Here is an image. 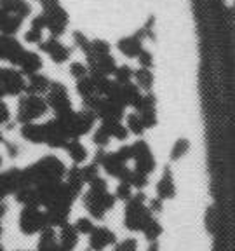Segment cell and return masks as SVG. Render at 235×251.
Instances as JSON below:
<instances>
[{
  "instance_id": "2",
  "label": "cell",
  "mask_w": 235,
  "mask_h": 251,
  "mask_svg": "<svg viewBox=\"0 0 235 251\" xmlns=\"http://www.w3.org/2000/svg\"><path fill=\"white\" fill-rule=\"evenodd\" d=\"M146 196L143 192H138L127 201L124 209V227L131 232H143V228L150 224L153 218V213L146 206Z\"/></svg>"
},
{
  "instance_id": "17",
  "label": "cell",
  "mask_w": 235,
  "mask_h": 251,
  "mask_svg": "<svg viewBox=\"0 0 235 251\" xmlns=\"http://www.w3.org/2000/svg\"><path fill=\"white\" fill-rule=\"evenodd\" d=\"M42 67H44V61L39 56V52L26 51L18 68H20L26 77H30V75H33V74H39V72L42 70Z\"/></svg>"
},
{
  "instance_id": "14",
  "label": "cell",
  "mask_w": 235,
  "mask_h": 251,
  "mask_svg": "<svg viewBox=\"0 0 235 251\" xmlns=\"http://www.w3.org/2000/svg\"><path fill=\"white\" fill-rule=\"evenodd\" d=\"M174 196H176V187H174L172 171L169 168H165L161 180L157 183V197L162 201H167V199H174Z\"/></svg>"
},
{
  "instance_id": "33",
  "label": "cell",
  "mask_w": 235,
  "mask_h": 251,
  "mask_svg": "<svg viewBox=\"0 0 235 251\" xmlns=\"http://www.w3.org/2000/svg\"><path fill=\"white\" fill-rule=\"evenodd\" d=\"M44 40V31L37 30V28H30V30L24 33V42L28 44H40Z\"/></svg>"
},
{
  "instance_id": "11",
  "label": "cell",
  "mask_w": 235,
  "mask_h": 251,
  "mask_svg": "<svg viewBox=\"0 0 235 251\" xmlns=\"http://www.w3.org/2000/svg\"><path fill=\"white\" fill-rule=\"evenodd\" d=\"M117 244V235L114 230H110L108 227H96L93 234L89 235V246L87 251H103L108 246Z\"/></svg>"
},
{
  "instance_id": "8",
  "label": "cell",
  "mask_w": 235,
  "mask_h": 251,
  "mask_svg": "<svg viewBox=\"0 0 235 251\" xmlns=\"http://www.w3.org/2000/svg\"><path fill=\"white\" fill-rule=\"evenodd\" d=\"M24 49L20 44V40L16 39L14 35H5V33H0V59L9 61L12 67H20L21 59H23Z\"/></svg>"
},
{
  "instance_id": "29",
  "label": "cell",
  "mask_w": 235,
  "mask_h": 251,
  "mask_svg": "<svg viewBox=\"0 0 235 251\" xmlns=\"http://www.w3.org/2000/svg\"><path fill=\"white\" fill-rule=\"evenodd\" d=\"M70 75L75 78V80H80V78H84V77L89 75V67L84 65V63H80V61H73L70 65Z\"/></svg>"
},
{
  "instance_id": "25",
  "label": "cell",
  "mask_w": 235,
  "mask_h": 251,
  "mask_svg": "<svg viewBox=\"0 0 235 251\" xmlns=\"http://www.w3.org/2000/svg\"><path fill=\"white\" fill-rule=\"evenodd\" d=\"M114 78H115V82H118V84H129V82H133V78H134V70L129 65H120V67L117 68V72L114 74Z\"/></svg>"
},
{
  "instance_id": "30",
  "label": "cell",
  "mask_w": 235,
  "mask_h": 251,
  "mask_svg": "<svg viewBox=\"0 0 235 251\" xmlns=\"http://www.w3.org/2000/svg\"><path fill=\"white\" fill-rule=\"evenodd\" d=\"M73 225H75V228L78 230V234H82V235H91L94 228H96V225L93 224V220L84 218V216H82V218H78Z\"/></svg>"
},
{
  "instance_id": "24",
  "label": "cell",
  "mask_w": 235,
  "mask_h": 251,
  "mask_svg": "<svg viewBox=\"0 0 235 251\" xmlns=\"http://www.w3.org/2000/svg\"><path fill=\"white\" fill-rule=\"evenodd\" d=\"M161 234H162V225L159 224V220L153 216V218L150 220V224L143 228V235H145L150 243H153V241H157L161 237Z\"/></svg>"
},
{
  "instance_id": "16",
  "label": "cell",
  "mask_w": 235,
  "mask_h": 251,
  "mask_svg": "<svg viewBox=\"0 0 235 251\" xmlns=\"http://www.w3.org/2000/svg\"><path fill=\"white\" fill-rule=\"evenodd\" d=\"M78 230L75 228V225L67 224L65 227L59 228V234H58V241H59V246L63 248L65 251H73L78 244Z\"/></svg>"
},
{
  "instance_id": "7",
  "label": "cell",
  "mask_w": 235,
  "mask_h": 251,
  "mask_svg": "<svg viewBox=\"0 0 235 251\" xmlns=\"http://www.w3.org/2000/svg\"><path fill=\"white\" fill-rule=\"evenodd\" d=\"M26 75L16 67H0V87L5 96H20L26 93Z\"/></svg>"
},
{
  "instance_id": "27",
  "label": "cell",
  "mask_w": 235,
  "mask_h": 251,
  "mask_svg": "<svg viewBox=\"0 0 235 251\" xmlns=\"http://www.w3.org/2000/svg\"><path fill=\"white\" fill-rule=\"evenodd\" d=\"M93 141H94V145L98 147V149H106V147H108V143L112 141V136H110V133L105 129V127H103V126H99L98 129L94 131Z\"/></svg>"
},
{
  "instance_id": "47",
  "label": "cell",
  "mask_w": 235,
  "mask_h": 251,
  "mask_svg": "<svg viewBox=\"0 0 235 251\" xmlns=\"http://www.w3.org/2000/svg\"><path fill=\"white\" fill-rule=\"evenodd\" d=\"M114 251H118V250H117V248H114Z\"/></svg>"
},
{
  "instance_id": "18",
  "label": "cell",
  "mask_w": 235,
  "mask_h": 251,
  "mask_svg": "<svg viewBox=\"0 0 235 251\" xmlns=\"http://www.w3.org/2000/svg\"><path fill=\"white\" fill-rule=\"evenodd\" d=\"M65 152L68 153V157H70L71 161H73V164L80 166L82 162L87 161V157H89V152H87V149L82 145V141L80 140H70L67 143V147H65Z\"/></svg>"
},
{
  "instance_id": "46",
  "label": "cell",
  "mask_w": 235,
  "mask_h": 251,
  "mask_svg": "<svg viewBox=\"0 0 235 251\" xmlns=\"http://www.w3.org/2000/svg\"><path fill=\"white\" fill-rule=\"evenodd\" d=\"M58 251H65V250H63V248H59V250Z\"/></svg>"
},
{
  "instance_id": "41",
  "label": "cell",
  "mask_w": 235,
  "mask_h": 251,
  "mask_svg": "<svg viewBox=\"0 0 235 251\" xmlns=\"http://www.w3.org/2000/svg\"><path fill=\"white\" fill-rule=\"evenodd\" d=\"M148 251H161V248H159V243H157V241H153V243H150Z\"/></svg>"
},
{
  "instance_id": "38",
  "label": "cell",
  "mask_w": 235,
  "mask_h": 251,
  "mask_svg": "<svg viewBox=\"0 0 235 251\" xmlns=\"http://www.w3.org/2000/svg\"><path fill=\"white\" fill-rule=\"evenodd\" d=\"M216 222H218V216H216L214 208H208V213H206V225H208V230L209 232H214L216 227Z\"/></svg>"
},
{
  "instance_id": "26",
  "label": "cell",
  "mask_w": 235,
  "mask_h": 251,
  "mask_svg": "<svg viewBox=\"0 0 235 251\" xmlns=\"http://www.w3.org/2000/svg\"><path fill=\"white\" fill-rule=\"evenodd\" d=\"M71 39H73V44L75 47H78L80 51L84 52V54H89L91 52V47H93V40H89L86 35H84L82 31H73V35H71Z\"/></svg>"
},
{
  "instance_id": "10",
  "label": "cell",
  "mask_w": 235,
  "mask_h": 251,
  "mask_svg": "<svg viewBox=\"0 0 235 251\" xmlns=\"http://www.w3.org/2000/svg\"><path fill=\"white\" fill-rule=\"evenodd\" d=\"M40 51L46 52L51 61H54L56 65H61V63L68 61L71 56V47L65 46L58 37H49V39H44L39 44Z\"/></svg>"
},
{
  "instance_id": "19",
  "label": "cell",
  "mask_w": 235,
  "mask_h": 251,
  "mask_svg": "<svg viewBox=\"0 0 235 251\" xmlns=\"http://www.w3.org/2000/svg\"><path fill=\"white\" fill-rule=\"evenodd\" d=\"M23 18H20V16L16 14H9V12L4 11V14H2V18H0V33H5V35H14V33H18L21 28V25H23Z\"/></svg>"
},
{
  "instance_id": "22",
  "label": "cell",
  "mask_w": 235,
  "mask_h": 251,
  "mask_svg": "<svg viewBox=\"0 0 235 251\" xmlns=\"http://www.w3.org/2000/svg\"><path fill=\"white\" fill-rule=\"evenodd\" d=\"M125 126H127L129 133L136 134V136H141L146 131L145 122H143V119H141V115L138 112H131V114L125 115Z\"/></svg>"
},
{
  "instance_id": "43",
  "label": "cell",
  "mask_w": 235,
  "mask_h": 251,
  "mask_svg": "<svg viewBox=\"0 0 235 251\" xmlns=\"http://www.w3.org/2000/svg\"><path fill=\"white\" fill-rule=\"evenodd\" d=\"M4 140H5V138H4V134H2V129H0V143H2Z\"/></svg>"
},
{
  "instance_id": "21",
  "label": "cell",
  "mask_w": 235,
  "mask_h": 251,
  "mask_svg": "<svg viewBox=\"0 0 235 251\" xmlns=\"http://www.w3.org/2000/svg\"><path fill=\"white\" fill-rule=\"evenodd\" d=\"M101 126L108 131L110 136L118 141L127 140L129 136V129H127V126L122 124V121H101Z\"/></svg>"
},
{
  "instance_id": "37",
  "label": "cell",
  "mask_w": 235,
  "mask_h": 251,
  "mask_svg": "<svg viewBox=\"0 0 235 251\" xmlns=\"http://www.w3.org/2000/svg\"><path fill=\"white\" fill-rule=\"evenodd\" d=\"M9 122H11V110L4 100H0V126H5Z\"/></svg>"
},
{
  "instance_id": "28",
  "label": "cell",
  "mask_w": 235,
  "mask_h": 251,
  "mask_svg": "<svg viewBox=\"0 0 235 251\" xmlns=\"http://www.w3.org/2000/svg\"><path fill=\"white\" fill-rule=\"evenodd\" d=\"M133 188H134L133 185L127 183V181H120V183L117 185V188H115V197H117V201H124V202L131 201V197L134 196Z\"/></svg>"
},
{
  "instance_id": "32",
  "label": "cell",
  "mask_w": 235,
  "mask_h": 251,
  "mask_svg": "<svg viewBox=\"0 0 235 251\" xmlns=\"http://www.w3.org/2000/svg\"><path fill=\"white\" fill-rule=\"evenodd\" d=\"M131 185H133L136 190H141V188H145L148 185V175L145 173H140L136 169H133V176H131Z\"/></svg>"
},
{
  "instance_id": "42",
  "label": "cell",
  "mask_w": 235,
  "mask_h": 251,
  "mask_svg": "<svg viewBox=\"0 0 235 251\" xmlns=\"http://www.w3.org/2000/svg\"><path fill=\"white\" fill-rule=\"evenodd\" d=\"M2 166H4V157L0 155V169H2Z\"/></svg>"
},
{
  "instance_id": "34",
  "label": "cell",
  "mask_w": 235,
  "mask_h": 251,
  "mask_svg": "<svg viewBox=\"0 0 235 251\" xmlns=\"http://www.w3.org/2000/svg\"><path fill=\"white\" fill-rule=\"evenodd\" d=\"M2 145H4V149H5V153H7V157L9 159H16V157L20 155V145L18 143H14V141H11V140H4L2 141Z\"/></svg>"
},
{
  "instance_id": "9",
  "label": "cell",
  "mask_w": 235,
  "mask_h": 251,
  "mask_svg": "<svg viewBox=\"0 0 235 251\" xmlns=\"http://www.w3.org/2000/svg\"><path fill=\"white\" fill-rule=\"evenodd\" d=\"M134 147V169L140 173H145V175H152L155 171V157H153L152 150H150L148 143L145 140H138L133 143Z\"/></svg>"
},
{
  "instance_id": "3",
  "label": "cell",
  "mask_w": 235,
  "mask_h": 251,
  "mask_svg": "<svg viewBox=\"0 0 235 251\" xmlns=\"http://www.w3.org/2000/svg\"><path fill=\"white\" fill-rule=\"evenodd\" d=\"M47 110H49V105L46 98L37 96V94H23L16 108V122L21 126L35 122L47 114Z\"/></svg>"
},
{
  "instance_id": "35",
  "label": "cell",
  "mask_w": 235,
  "mask_h": 251,
  "mask_svg": "<svg viewBox=\"0 0 235 251\" xmlns=\"http://www.w3.org/2000/svg\"><path fill=\"white\" fill-rule=\"evenodd\" d=\"M138 61H140V67L141 68H152L153 67V56L148 49H143L138 56Z\"/></svg>"
},
{
  "instance_id": "13",
  "label": "cell",
  "mask_w": 235,
  "mask_h": 251,
  "mask_svg": "<svg viewBox=\"0 0 235 251\" xmlns=\"http://www.w3.org/2000/svg\"><path fill=\"white\" fill-rule=\"evenodd\" d=\"M20 134L23 140L30 141L33 145H46V127L44 124H37V122H30V124H23L20 127Z\"/></svg>"
},
{
  "instance_id": "23",
  "label": "cell",
  "mask_w": 235,
  "mask_h": 251,
  "mask_svg": "<svg viewBox=\"0 0 235 251\" xmlns=\"http://www.w3.org/2000/svg\"><path fill=\"white\" fill-rule=\"evenodd\" d=\"M190 150V141L187 138H180L174 141V145L171 149V161H180L181 157H185Z\"/></svg>"
},
{
  "instance_id": "44",
  "label": "cell",
  "mask_w": 235,
  "mask_h": 251,
  "mask_svg": "<svg viewBox=\"0 0 235 251\" xmlns=\"http://www.w3.org/2000/svg\"><path fill=\"white\" fill-rule=\"evenodd\" d=\"M2 232H4V228H2V220H0V237H2Z\"/></svg>"
},
{
  "instance_id": "6",
  "label": "cell",
  "mask_w": 235,
  "mask_h": 251,
  "mask_svg": "<svg viewBox=\"0 0 235 251\" xmlns=\"http://www.w3.org/2000/svg\"><path fill=\"white\" fill-rule=\"evenodd\" d=\"M46 100L56 117H67L73 112L70 94H68L67 86L63 82H52L46 94Z\"/></svg>"
},
{
  "instance_id": "15",
  "label": "cell",
  "mask_w": 235,
  "mask_h": 251,
  "mask_svg": "<svg viewBox=\"0 0 235 251\" xmlns=\"http://www.w3.org/2000/svg\"><path fill=\"white\" fill-rule=\"evenodd\" d=\"M52 80L46 75L33 74L26 78V94H37V96H42V94H47L49 87H51Z\"/></svg>"
},
{
  "instance_id": "12",
  "label": "cell",
  "mask_w": 235,
  "mask_h": 251,
  "mask_svg": "<svg viewBox=\"0 0 235 251\" xmlns=\"http://www.w3.org/2000/svg\"><path fill=\"white\" fill-rule=\"evenodd\" d=\"M143 42H145V35H143V31L141 30H138L136 33H133V35L122 37V39L117 42V49L124 56H127V58H138L140 52L145 49V47H143Z\"/></svg>"
},
{
  "instance_id": "40",
  "label": "cell",
  "mask_w": 235,
  "mask_h": 251,
  "mask_svg": "<svg viewBox=\"0 0 235 251\" xmlns=\"http://www.w3.org/2000/svg\"><path fill=\"white\" fill-rule=\"evenodd\" d=\"M9 211V206H7V202H5V201H2V202H0V220L4 218L5 216V213Z\"/></svg>"
},
{
  "instance_id": "36",
  "label": "cell",
  "mask_w": 235,
  "mask_h": 251,
  "mask_svg": "<svg viewBox=\"0 0 235 251\" xmlns=\"http://www.w3.org/2000/svg\"><path fill=\"white\" fill-rule=\"evenodd\" d=\"M118 251H138V241L134 239V237H127V239H124L122 243H118L117 246Z\"/></svg>"
},
{
  "instance_id": "20",
  "label": "cell",
  "mask_w": 235,
  "mask_h": 251,
  "mask_svg": "<svg viewBox=\"0 0 235 251\" xmlns=\"http://www.w3.org/2000/svg\"><path fill=\"white\" fill-rule=\"evenodd\" d=\"M153 80H155V77H153V72L150 70V68L140 67L138 70H134V84H136L143 93H150V91H152Z\"/></svg>"
},
{
  "instance_id": "4",
  "label": "cell",
  "mask_w": 235,
  "mask_h": 251,
  "mask_svg": "<svg viewBox=\"0 0 235 251\" xmlns=\"http://www.w3.org/2000/svg\"><path fill=\"white\" fill-rule=\"evenodd\" d=\"M42 5V14L46 16L47 30L51 33V37H61L68 26V18L67 11L61 7L59 0H40Z\"/></svg>"
},
{
  "instance_id": "48",
  "label": "cell",
  "mask_w": 235,
  "mask_h": 251,
  "mask_svg": "<svg viewBox=\"0 0 235 251\" xmlns=\"http://www.w3.org/2000/svg\"><path fill=\"white\" fill-rule=\"evenodd\" d=\"M39 2H40V0H39Z\"/></svg>"
},
{
  "instance_id": "39",
  "label": "cell",
  "mask_w": 235,
  "mask_h": 251,
  "mask_svg": "<svg viewBox=\"0 0 235 251\" xmlns=\"http://www.w3.org/2000/svg\"><path fill=\"white\" fill-rule=\"evenodd\" d=\"M162 208H164V201H162V199H159V197H155V199L150 201L148 209L153 213V215H155V213H161V211H162Z\"/></svg>"
},
{
  "instance_id": "1",
  "label": "cell",
  "mask_w": 235,
  "mask_h": 251,
  "mask_svg": "<svg viewBox=\"0 0 235 251\" xmlns=\"http://www.w3.org/2000/svg\"><path fill=\"white\" fill-rule=\"evenodd\" d=\"M82 202L84 208L89 211V215L94 220H103L106 216V213L115 206L117 197H115V194H112L108 190L106 180L98 176L96 180H93L89 183V190L84 194Z\"/></svg>"
},
{
  "instance_id": "5",
  "label": "cell",
  "mask_w": 235,
  "mask_h": 251,
  "mask_svg": "<svg viewBox=\"0 0 235 251\" xmlns=\"http://www.w3.org/2000/svg\"><path fill=\"white\" fill-rule=\"evenodd\" d=\"M18 225H20V230L24 235L40 234L49 227L47 213L40 209V206H23L20 218H18Z\"/></svg>"
},
{
  "instance_id": "31",
  "label": "cell",
  "mask_w": 235,
  "mask_h": 251,
  "mask_svg": "<svg viewBox=\"0 0 235 251\" xmlns=\"http://www.w3.org/2000/svg\"><path fill=\"white\" fill-rule=\"evenodd\" d=\"M82 175H84L86 183L89 185L91 181L99 176V166L94 164V162H91V164H87V166H82Z\"/></svg>"
},
{
  "instance_id": "45",
  "label": "cell",
  "mask_w": 235,
  "mask_h": 251,
  "mask_svg": "<svg viewBox=\"0 0 235 251\" xmlns=\"http://www.w3.org/2000/svg\"><path fill=\"white\" fill-rule=\"evenodd\" d=\"M0 251H5V250H4V246H2V244H0Z\"/></svg>"
}]
</instances>
